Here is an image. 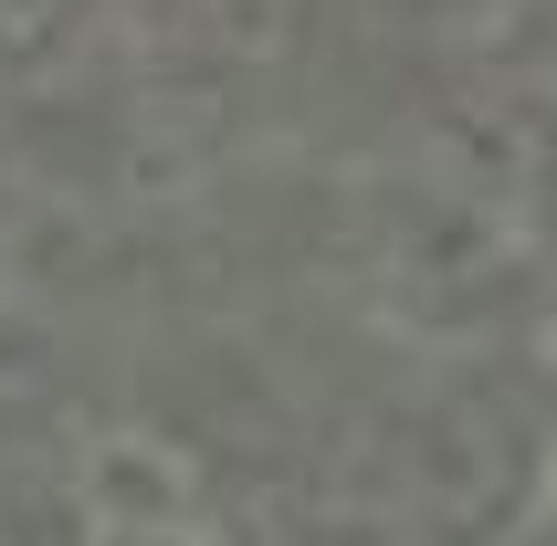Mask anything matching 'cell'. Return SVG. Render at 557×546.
I'll use <instances>...</instances> for the list:
<instances>
[{
	"label": "cell",
	"mask_w": 557,
	"mask_h": 546,
	"mask_svg": "<svg viewBox=\"0 0 557 546\" xmlns=\"http://www.w3.org/2000/svg\"><path fill=\"white\" fill-rule=\"evenodd\" d=\"M547 505H557V473H547Z\"/></svg>",
	"instance_id": "6da1fadb"
}]
</instances>
